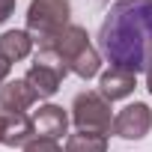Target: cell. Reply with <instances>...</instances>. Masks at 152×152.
I'll use <instances>...</instances> for the list:
<instances>
[{
  "label": "cell",
  "mask_w": 152,
  "mask_h": 152,
  "mask_svg": "<svg viewBox=\"0 0 152 152\" xmlns=\"http://www.w3.org/2000/svg\"><path fill=\"white\" fill-rule=\"evenodd\" d=\"M99 51L113 69H152V0H119L99 27Z\"/></svg>",
  "instance_id": "1"
},
{
  "label": "cell",
  "mask_w": 152,
  "mask_h": 152,
  "mask_svg": "<svg viewBox=\"0 0 152 152\" xmlns=\"http://www.w3.org/2000/svg\"><path fill=\"white\" fill-rule=\"evenodd\" d=\"M48 48L66 63V69L72 75H78V78H84V81L96 78L99 69H102V54L90 45V33L81 24H69Z\"/></svg>",
  "instance_id": "2"
},
{
  "label": "cell",
  "mask_w": 152,
  "mask_h": 152,
  "mask_svg": "<svg viewBox=\"0 0 152 152\" xmlns=\"http://www.w3.org/2000/svg\"><path fill=\"white\" fill-rule=\"evenodd\" d=\"M72 6L69 0H30L27 6V33L39 48H48L69 27Z\"/></svg>",
  "instance_id": "3"
},
{
  "label": "cell",
  "mask_w": 152,
  "mask_h": 152,
  "mask_svg": "<svg viewBox=\"0 0 152 152\" xmlns=\"http://www.w3.org/2000/svg\"><path fill=\"white\" fill-rule=\"evenodd\" d=\"M113 107L102 93H78L72 102V122L78 125V131H90V134H110L113 131Z\"/></svg>",
  "instance_id": "4"
},
{
  "label": "cell",
  "mask_w": 152,
  "mask_h": 152,
  "mask_svg": "<svg viewBox=\"0 0 152 152\" xmlns=\"http://www.w3.org/2000/svg\"><path fill=\"white\" fill-rule=\"evenodd\" d=\"M66 75H69L66 63H63L51 48H39V54L33 57V63H30V69H27V75H24V81L36 90L39 99H51V96L60 90V84H63Z\"/></svg>",
  "instance_id": "5"
},
{
  "label": "cell",
  "mask_w": 152,
  "mask_h": 152,
  "mask_svg": "<svg viewBox=\"0 0 152 152\" xmlns=\"http://www.w3.org/2000/svg\"><path fill=\"white\" fill-rule=\"evenodd\" d=\"M149 128H152V110L143 102L122 107L113 119V134L122 137V140H140V137L149 134Z\"/></svg>",
  "instance_id": "6"
},
{
  "label": "cell",
  "mask_w": 152,
  "mask_h": 152,
  "mask_svg": "<svg viewBox=\"0 0 152 152\" xmlns=\"http://www.w3.org/2000/svg\"><path fill=\"white\" fill-rule=\"evenodd\" d=\"M36 90L24 81V78H15V81H6L0 87V110L6 113H27L33 104H36Z\"/></svg>",
  "instance_id": "7"
},
{
  "label": "cell",
  "mask_w": 152,
  "mask_h": 152,
  "mask_svg": "<svg viewBox=\"0 0 152 152\" xmlns=\"http://www.w3.org/2000/svg\"><path fill=\"white\" fill-rule=\"evenodd\" d=\"M33 125H36V137H51L60 140L69 131V113L60 104H42L33 113Z\"/></svg>",
  "instance_id": "8"
},
{
  "label": "cell",
  "mask_w": 152,
  "mask_h": 152,
  "mask_svg": "<svg viewBox=\"0 0 152 152\" xmlns=\"http://www.w3.org/2000/svg\"><path fill=\"white\" fill-rule=\"evenodd\" d=\"M137 87V75L131 72H122V69H107L102 72V78H99V93L107 99V102H119V99H128Z\"/></svg>",
  "instance_id": "9"
},
{
  "label": "cell",
  "mask_w": 152,
  "mask_h": 152,
  "mask_svg": "<svg viewBox=\"0 0 152 152\" xmlns=\"http://www.w3.org/2000/svg\"><path fill=\"white\" fill-rule=\"evenodd\" d=\"M33 36L27 30H6L3 36H0V57L9 60V63H21L30 57L33 51Z\"/></svg>",
  "instance_id": "10"
},
{
  "label": "cell",
  "mask_w": 152,
  "mask_h": 152,
  "mask_svg": "<svg viewBox=\"0 0 152 152\" xmlns=\"http://www.w3.org/2000/svg\"><path fill=\"white\" fill-rule=\"evenodd\" d=\"M66 152H107V137L90 134V131H75L66 140Z\"/></svg>",
  "instance_id": "11"
},
{
  "label": "cell",
  "mask_w": 152,
  "mask_h": 152,
  "mask_svg": "<svg viewBox=\"0 0 152 152\" xmlns=\"http://www.w3.org/2000/svg\"><path fill=\"white\" fill-rule=\"evenodd\" d=\"M24 152H63V146L57 140H51V137H33L24 146Z\"/></svg>",
  "instance_id": "12"
},
{
  "label": "cell",
  "mask_w": 152,
  "mask_h": 152,
  "mask_svg": "<svg viewBox=\"0 0 152 152\" xmlns=\"http://www.w3.org/2000/svg\"><path fill=\"white\" fill-rule=\"evenodd\" d=\"M15 3H18V0H0V24L15 12Z\"/></svg>",
  "instance_id": "13"
},
{
  "label": "cell",
  "mask_w": 152,
  "mask_h": 152,
  "mask_svg": "<svg viewBox=\"0 0 152 152\" xmlns=\"http://www.w3.org/2000/svg\"><path fill=\"white\" fill-rule=\"evenodd\" d=\"M9 69H12V63H9V60H3V57H0V87L6 84V78H9Z\"/></svg>",
  "instance_id": "14"
},
{
  "label": "cell",
  "mask_w": 152,
  "mask_h": 152,
  "mask_svg": "<svg viewBox=\"0 0 152 152\" xmlns=\"http://www.w3.org/2000/svg\"><path fill=\"white\" fill-rule=\"evenodd\" d=\"M3 128H6V113L0 110V143H3Z\"/></svg>",
  "instance_id": "15"
},
{
  "label": "cell",
  "mask_w": 152,
  "mask_h": 152,
  "mask_svg": "<svg viewBox=\"0 0 152 152\" xmlns=\"http://www.w3.org/2000/svg\"><path fill=\"white\" fill-rule=\"evenodd\" d=\"M146 90H149V93H152V69H149V72H146Z\"/></svg>",
  "instance_id": "16"
}]
</instances>
